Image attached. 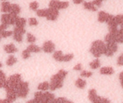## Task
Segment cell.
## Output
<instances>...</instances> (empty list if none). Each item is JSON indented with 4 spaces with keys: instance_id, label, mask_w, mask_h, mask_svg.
<instances>
[{
    "instance_id": "obj_7",
    "label": "cell",
    "mask_w": 123,
    "mask_h": 103,
    "mask_svg": "<svg viewBox=\"0 0 123 103\" xmlns=\"http://www.w3.org/2000/svg\"><path fill=\"white\" fill-rule=\"evenodd\" d=\"M25 30L24 28L15 27L13 30V38L18 43H21L23 41V35L25 33Z\"/></svg>"
},
{
    "instance_id": "obj_10",
    "label": "cell",
    "mask_w": 123,
    "mask_h": 103,
    "mask_svg": "<svg viewBox=\"0 0 123 103\" xmlns=\"http://www.w3.org/2000/svg\"><path fill=\"white\" fill-rule=\"evenodd\" d=\"M55 45L51 41H47L43 43L42 49L45 53H52L55 50Z\"/></svg>"
},
{
    "instance_id": "obj_43",
    "label": "cell",
    "mask_w": 123,
    "mask_h": 103,
    "mask_svg": "<svg viewBox=\"0 0 123 103\" xmlns=\"http://www.w3.org/2000/svg\"><path fill=\"white\" fill-rule=\"evenodd\" d=\"M2 66H3V65H2V63H1L0 62V68H1V67Z\"/></svg>"
},
{
    "instance_id": "obj_20",
    "label": "cell",
    "mask_w": 123,
    "mask_h": 103,
    "mask_svg": "<svg viewBox=\"0 0 123 103\" xmlns=\"http://www.w3.org/2000/svg\"><path fill=\"white\" fill-rule=\"evenodd\" d=\"M7 79L6 74L3 73V71L0 70V88L5 87L6 84Z\"/></svg>"
},
{
    "instance_id": "obj_39",
    "label": "cell",
    "mask_w": 123,
    "mask_h": 103,
    "mask_svg": "<svg viewBox=\"0 0 123 103\" xmlns=\"http://www.w3.org/2000/svg\"><path fill=\"white\" fill-rule=\"evenodd\" d=\"M0 103H13L6 98V99H0Z\"/></svg>"
},
{
    "instance_id": "obj_16",
    "label": "cell",
    "mask_w": 123,
    "mask_h": 103,
    "mask_svg": "<svg viewBox=\"0 0 123 103\" xmlns=\"http://www.w3.org/2000/svg\"><path fill=\"white\" fill-rule=\"evenodd\" d=\"M100 73L102 75H112L114 73V69L110 66H106L100 69Z\"/></svg>"
},
{
    "instance_id": "obj_4",
    "label": "cell",
    "mask_w": 123,
    "mask_h": 103,
    "mask_svg": "<svg viewBox=\"0 0 123 103\" xmlns=\"http://www.w3.org/2000/svg\"><path fill=\"white\" fill-rule=\"evenodd\" d=\"M28 92H29L28 83L25 81H21L19 84L18 87L16 90L17 97H19V98H25L27 97Z\"/></svg>"
},
{
    "instance_id": "obj_17",
    "label": "cell",
    "mask_w": 123,
    "mask_h": 103,
    "mask_svg": "<svg viewBox=\"0 0 123 103\" xmlns=\"http://www.w3.org/2000/svg\"><path fill=\"white\" fill-rule=\"evenodd\" d=\"M11 4L8 1H4L1 3V11L4 13H9L10 11Z\"/></svg>"
},
{
    "instance_id": "obj_8",
    "label": "cell",
    "mask_w": 123,
    "mask_h": 103,
    "mask_svg": "<svg viewBox=\"0 0 123 103\" xmlns=\"http://www.w3.org/2000/svg\"><path fill=\"white\" fill-rule=\"evenodd\" d=\"M118 47L117 43H106V51L105 55L107 57H111L118 51Z\"/></svg>"
},
{
    "instance_id": "obj_31",
    "label": "cell",
    "mask_w": 123,
    "mask_h": 103,
    "mask_svg": "<svg viewBox=\"0 0 123 103\" xmlns=\"http://www.w3.org/2000/svg\"><path fill=\"white\" fill-rule=\"evenodd\" d=\"M114 18L118 25L123 24V14H119L114 16Z\"/></svg>"
},
{
    "instance_id": "obj_33",
    "label": "cell",
    "mask_w": 123,
    "mask_h": 103,
    "mask_svg": "<svg viewBox=\"0 0 123 103\" xmlns=\"http://www.w3.org/2000/svg\"><path fill=\"white\" fill-rule=\"evenodd\" d=\"M28 22L30 26H37L38 25V21L36 19V18L34 17L30 18L28 19Z\"/></svg>"
},
{
    "instance_id": "obj_5",
    "label": "cell",
    "mask_w": 123,
    "mask_h": 103,
    "mask_svg": "<svg viewBox=\"0 0 123 103\" xmlns=\"http://www.w3.org/2000/svg\"><path fill=\"white\" fill-rule=\"evenodd\" d=\"M49 7L56 9V10H64L69 7V3L67 1H60V0H51L49 3Z\"/></svg>"
},
{
    "instance_id": "obj_14",
    "label": "cell",
    "mask_w": 123,
    "mask_h": 103,
    "mask_svg": "<svg viewBox=\"0 0 123 103\" xmlns=\"http://www.w3.org/2000/svg\"><path fill=\"white\" fill-rule=\"evenodd\" d=\"M64 55H65L63 54V52L60 50H58L54 52L53 57L56 61L62 62V61H63V60H64Z\"/></svg>"
},
{
    "instance_id": "obj_22",
    "label": "cell",
    "mask_w": 123,
    "mask_h": 103,
    "mask_svg": "<svg viewBox=\"0 0 123 103\" xmlns=\"http://www.w3.org/2000/svg\"><path fill=\"white\" fill-rule=\"evenodd\" d=\"M18 59L15 57L14 55H9V57H8L7 60L6 61V64L7 66H12L13 65H15L16 63H17Z\"/></svg>"
},
{
    "instance_id": "obj_6",
    "label": "cell",
    "mask_w": 123,
    "mask_h": 103,
    "mask_svg": "<svg viewBox=\"0 0 123 103\" xmlns=\"http://www.w3.org/2000/svg\"><path fill=\"white\" fill-rule=\"evenodd\" d=\"M17 15H14L11 13H4L1 15V24L6 25H13L15 24Z\"/></svg>"
},
{
    "instance_id": "obj_9",
    "label": "cell",
    "mask_w": 123,
    "mask_h": 103,
    "mask_svg": "<svg viewBox=\"0 0 123 103\" xmlns=\"http://www.w3.org/2000/svg\"><path fill=\"white\" fill-rule=\"evenodd\" d=\"M59 16V10L53 8H48L47 9V14H46L45 18L48 21H54L57 20Z\"/></svg>"
},
{
    "instance_id": "obj_28",
    "label": "cell",
    "mask_w": 123,
    "mask_h": 103,
    "mask_svg": "<svg viewBox=\"0 0 123 103\" xmlns=\"http://www.w3.org/2000/svg\"><path fill=\"white\" fill-rule=\"evenodd\" d=\"M39 7V3L36 1H31L29 4L30 9L32 11H36L37 10H38Z\"/></svg>"
},
{
    "instance_id": "obj_23",
    "label": "cell",
    "mask_w": 123,
    "mask_h": 103,
    "mask_svg": "<svg viewBox=\"0 0 123 103\" xmlns=\"http://www.w3.org/2000/svg\"><path fill=\"white\" fill-rule=\"evenodd\" d=\"M86 85V81L83 79H78L75 81V86L79 89H84Z\"/></svg>"
},
{
    "instance_id": "obj_11",
    "label": "cell",
    "mask_w": 123,
    "mask_h": 103,
    "mask_svg": "<svg viewBox=\"0 0 123 103\" xmlns=\"http://www.w3.org/2000/svg\"><path fill=\"white\" fill-rule=\"evenodd\" d=\"M113 16V15L105 11H103V10L100 11L98 13V21L100 23H103V22L107 23Z\"/></svg>"
},
{
    "instance_id": "obj_37",
    "label": "cell",
    "mask_w": 123,
    "mask_h": 103,
    "mask_svg": "<svg viewBox=\"0 0 123 103\" xmlns=\"http://www.w3.org/2000/svg\"><path fill=\"white\" fill-rule=\"evenodd\" d=\"M117 65L118 66H123V53L118 57L117 59Z\"/></svg>"
},
{
    "instance_id": "obj_36",
    "label": "cell",
    "mask_w": 123,
    "mask_h": 103,
    "mask_svg": "<svg viewBox=\"0 0 123 103\" xmlns=\"http://www.w3.org/2000/svg\"><path fill=\"white\" fill-rule=\"evenodd\" d=\"M80 75H81V77H83L89 78L92 76V73L90 71H83L80 73Z\"/></svg>"
},
{
    "instance_id": "obj_38",
    "label": "cell",
    "mask_w": 123,
    "mask_h": 103,
    "mask_svg": "<svg viewBox=\"0 0 123 103\" xmlns=\"http://www.w3.org/2000/svg\"><path fill=\"white\" fill-rule=\"evenodd\" d=\"M82 69V65L81 63H78L74 67V70L75 71H81Z\"/></svg>"
},
{
    "instance_id": "obj_24",
    "label": "cell",
    "mask_w": 123,
    "mask_h": 103,
    "mask_svg": "<svg viewBox=\"0 0 123 103\" xmlns=\"http://www.w3.org/2000/svg\"><path fill=\"white\" fill-rule=\"evenodd\" d=\"M97 92L95 89H92L89 90V95H88V98L91 101V102H93L95 99V98L97 97Z\"/></svg>"
},
{
    "instance_id": "obj_13",
    "label": "cell",
    "mask_w": 123,
    "mask_h": 103,
    "mask_svg": "<svg viewBox=\"0 0 123 103\" xmlns=\"http://www.w3.org/2000/svg\"><path fill=\"white\" fill-rule=\"evenodd\" d=\"M83 6L85 10L91 12H96L98 9V8L93 4L92 1H85Z\"/></svg>"
},
{
    "instance_id": "obj_27",
    "label": "cell",
    "mask_w": 123,
    "mask_h": 103,
    "mask_svg": "<svg viewBox=\"0 0 123 103\" xmlns=\"http://www.w3.org/2000/svg\"><path fill=\"white\" fill-rule=\"evenodd\" d=\"M49 88V84L47 81H44V82L40 83L37 89L40 91H46Z\"/></svg>"
},
{
    "instance_id": "obj_2",
    "label": "cell",
    "mask_w": 123,
    "mask_h": 103,
    "mask_svg": "<svg viewBox=\"0 0 123 103\" xmlns=\"http://www.w3.org/2000/svg\"><path fill=\"white\" fill-rule=\"evenodd\" d=\"M89 51L93 56L99 58L103 54L105 55L106 51V43L101 40H96L92 43Z\"/></svg>"
},
{
    "instance_id": "obj_32",
    "label": "cell",
    "mask_w": 123,
    "mask_h": 103,
    "mask_svg": "<svg viewBox=\"0 0 123 103\" xmlns=\"http://www.w3.org/2000/svg\"><path fill=\"white\" fill-rule=\"evenodd\" d=\"M54 103H74L71 101L68 100V99H66L65 98H63V97H60V98H58L55 99Z\"/></svg>"
},
{
    "instance_id": "obj_18",
    "label": "cell",
    "mask_w": 123,
    "mask_h": 103,
    "mask_svg": "<svg viewBox=\"0 0 123 103\" xmlns=\"http://www.w3.org/2000/svg\"><path fill=\"white\" fill-rule=\"evenodd\" d=\"M27 24V21L24 18H21L18 16L15 21V26L17 27H21V28H24L25 26Z\"/></svg>"
},
{
    "instance_id": "obj_29",
    "label": "cell",
    "mask_w": 123,
    "mask_h": 103,
    "mask_svg": "<svg viewBox=\"0 0 123 103\" xmlns=\"http://www.w3.org/2000/svg\"><path fill=\"white\" fill-rule=\"evenodd\" d=\"M13 31L3 30L0 31V35L3 38H7V37H10L12 35H13Z\"/></svg>"
},
{
    "instance_id": "obj_42",
    "label": "cell",
    "mask_w": 123,
    "mask_h": 103,
    "mask_svg": "<svg viewBox=\"0 0 123 103\" xmlns=\"http://www.w3.org/2000/svg\"><path fill=\"white\" fill-rule=\"evenodd\" d=\"M27 103H36V101L33 99H31V100H30V101H27Z\"/></svg>"
},
{
    "instance_id": "obj_1",
    "label": "cell",
    "mask_w": 123,
    "mask_h": 103,
    "mask_svg": "<svg viewBox=\"0 0 123 103\" xmlns=\"http://www.w3.org/2000/svg\"><path fill=\"white\" fill-rule=\"evenodd\" d=\"M68 74V72L64 69H60L56 74L53 75L51 79L49 89L54 91L57 89L61 88L63 86V80Z\"/></svg>"
},
{
    "instance_id": "obj_15",
    "label": "cell",
    "mask_w": 123,
    "mask_h": 103,
    "mask_svg": "<svg viewBox=\"0 0 123 103\" xmlns=\"http://www.w3.org/2000/svg\"><path fill=\"white\" fill-rule=\"evenodd\" d=\"M21 8L18 4H11L10 11L9 13L13 14L14 15H18L21 13Z\"/></svg>"
},
{
    "instance_id": "obj_41",
    "label": "cell",
    "mask_w": 123,
    "mask_h": 103,
    "mask_svg": "<svg viewBox=\"0 0 123 103\" xmlns=\"http://www.w3.org/2000/svg\"><path fill=\"white\" fill-rule=\"evenodd\" d=\"M120 27H119V28L118 29V31L120 33H121V34H123V24L121 25Z\"/></svg>"
},
{
    "instance_id": "obj_44",
    "label": "cell",
    "mask_w": 123,
    "mask_h": 103,
    "mask_svg": "<svg viewBox=\"0 0 123 103\" xmlns=\"http://www.w3.org/2000/svg\"><path fill=\"white\" fill-rule=\"evenodd\" d=\"M1 35H0V41H1Z\"/></svg>"
},
{
    "instance_id": "obj_21",
    "label": "cell",
    "mask_w": 123,
    "mask_h": 103,
    "mask_svg": "<svg viewBox=\"0 0 123 103\" xmlns=\"http://www.w3.org/2000/svg\"><path fill=\"white\" fill-rule=\"evenodd\" d=\"M89 66L91 67V68L92 69H96L99 68L100 67V66H101L100 60L98 58H97L96 59H95V60H94L93 61L90 63Z\"/></svg>"
},
{
    "instance_id": "obj_25",
    "label": "cell",
    "mask_w": 123,
    "mask_h": 103,
    "mask_svg": "<svg viewBox=\"0 0 123 103\" xmlns=\"http://www.w3.org/2000/svg\"><path fill=\"white\" fill-rule=\"evenodd\" d=\"M114 36L116 43H123V34H121L118 31L117 33H114Z\"/></svg>"
},
{
    "instance_id": "obj_34",
    "label": "cell",
    "mask_w": 123,
    "mask_h": 103,
    "mask_svg": "<svg viewBox=\"0 0 123 103\" xmlns=\"http://www.w3.org/2000/svg\"><path fill=\"white\" fill-rule=\"evenodd\" d=\"M74 54H72V53H68V54H65L64 55V60L63 61L64 62H68V61H70L71 60H72L74 58Z\"/></svg>"
},
{
    "instance_id": "obj_19",
    "label": "cell",
    "mask_w": 123,
    "mask_h": 103,
    "mask_svg": "<svg viewBox=\"0 0 123 103\" xmlns=\"http://www.w3.org/2000/svg\"><path fill=\"white\" fill-rule=\"evenodd\" d=\"M26 49L30 53H40L41 51V48L39 46L33 44V43H31V45H28Z\"/></svg>"
},
{
    "instance_id": "obj_40",
    "label": "cell",
    "mask_w": 123,
    "mask_h": 103,
    "mask_svg": "<svg viewBox=\"0 0 123 103\" xmlns=\"http://www.w3.org/2000/svg\"><path fill=\"white\" fill-rule=\"evenodd\" d=\"M73 1L75 4H80L84 1V0H73Z\"/></svg>"
},
{
    "instance_id": "obj_26",
    "label": "cell",
    "mask_w": 123,
    "mask_h": 103,
    "mask_svg": "<svg viewBox=\"0 0 123 103\" xmlns=\"http://www.w3.org/2000/svg\"><path fill=\"white\" fill-rule=\"evenodd\" d=\"M111 101L109 100L108 99L106 98H103V97H99L97 96V98H95V100L92 102V103H110Z\"/></svg>"
},
{
    "instance_id": "obj_12",
    "label": "cell",
    "mask_w": 123,
    "mask_h": 103,
    "mask_svg": "<svg viewBox=\"0 0 123 103\" xmlns=\"http://www.w3.org/2000/svg\"><path fill=\"white\" fill-rule=\"evenodd\" d=\"M4 50L7 54H14V53L18 52V49L15 47L13 43H9L4 45Z\"/></svg>"
},
{
    "instance_id": "obj_30",
    "label": "cell",
    "mask_w": 123,
    "mask_h": 103,
    "mask_svg": "<svg viewBox=\"0 0 123 103\" xmlns=\"http://www.w3.org/2000/svg\"><path fill=\"white\" fill-rule=\"evenodd\" d=\"M27 41L28 43H33L36 41V38L33 34L30 33H27Z\"/></svg>"
},
{
    "instance_id": "obj_35",
    "label": "cell",
    "mask_w": 123,
    "mask_h": 103,
    "mask_svg": "<svg viewBox=\"0 0 123 103\" xmlns=\"http://www.w3.org/2000/svg\"><path fill=\"white\" fill-rule=\"evenodd\" d=\"M31 53L27 50V49H24L23 51L22 52V57L24 59H27L28 58L30 57Z\"/></svg>"
},
{
    "instance_id": "obj_3",
    "label": "cell",
    "mask_w": 123,
    "mask_h": 103,
    "mask_svg": "<svg viewBox=\"0 0 123 103\" xmlns=\"http://www.w3.org/2000/svg\"><path fill=\"white\" fill-rule=\"evenodd\" d=\"M37 103H54V95L50 92H37L35 93L34 98Z\"/></svg>"
}]
</instances>
